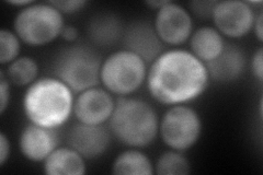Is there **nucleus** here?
<instances>
[{
    "label": "nucleus",
    "mask_w": 263,
    "mask_h": 175,
    "mask_svg": "<svg viewBox=\"0 0 263 175\" xmlns=\"http://www.w3.org/2000/svg\"><path fill=\"white\" fill-rule=\"evenodd\" d=\"M101 56L86 45L63 48L53 63L54 77L65 83L73 93L96 88L100 83Z\"/></svg>",
    "instance_id": "20e7f679"
},
{
    "label": "nucleus",
    "mask_w": 263,
    "mask_h": 175,
    "mask_svg": "<svg viewBox=\"0 0 263 175\" xmlns=\"http://www.w3.org/2000/svg\"><path fill=\"white\" fill-rule=\"evenodd\" d=\"M201 134L202 120L199 113L183 104L171 106L159 122V135L163 144L177 151L191 149Z\"/></svg>",
    "instance_id": "0eeeda50"
},
{
    "label": "nucleus",
    "mask_w": 263,
    "mask_h": 175,
    "mask_svg": "<svg viewBox=\"0 0 263 175\" xmlns=\"http://www.w3.org/2000/svg\"><path fill=\"white\" fill-rule=\"evenodd\" d=\"M61 36L66 41L69 42V43H73V42L77 41L78 36H79V32L78 29L75 28L73 26H65Z\"/></svg>",
    "instance_id": "bb28decb"
},
{
    "label": "nucleus",
    "mask_w": 263,
    "mask_h": 175,
    "mask_svg": "<svg viewBox=\"0 0 263 175\" xmlns=\"http://www.w3.org/2000/svg\"><path fill=\"white\" fill-rule=\"evenodd\" d=\"M154 170L158 175H186L191 173V164L182 152L171 149L158 158Z\"/></svg>",
    "instance_id": "aec40b11"
},
{
    "label": "nucleus",
    "mask_w": 263,
    "mask_h": 175,
    "mask_svg": "<svg viewBox=\"0 0 263 175\" xmlns=\"http://www.w3.org/2000/svg\"><path fill=\"white\" fill-rule=\"evenodd\" d=\"M210 79L218 83H230L239 79L245 72L247 58L240 47L226 44L215 60L205 64Z\"/></svg>",
    "instance_id": "4468645a"
},
{
    "label": "nucleus",
    "mask_w": 263,
    "mask_h": 175,
    "mask_svg": "<svg viewBox=\"0 0 263 175\" xmlns=\"http://www.w3.org/2000/svg\"><path fill=\"white\" fill-rule=\"evenodd\" d=\"M122 41L124 49L141 57L147 65L155 62L164 52V44L154 24L144 20L133 21L124 28Z\"/></svg>",
    "instance_id": "9d476101"
},
{
    "label": "nucleus",
    "mask_w": 263,
    "mask_h": 175,
    "mask_svg": "<svg viewBox=\"0 0 263 175\" xmlns=\"http://www.w3.org/2000/svg\"><path fill=\"white\" fill-rule=\"evenodd\" d=\"M256 14L253 8L241 0L217 2L212 20L223 36L238 40L246 36L253 28Z\"/></svg>",
    "instance_id": "6e6552de"
},
{
    "label": "nucleus",
    "mask_w": 263,
    "mask_h": 175,
    "mask_svg": "<svg viewBox=\"0 0 263 175\" xmlns=\"http://www.w3.org/2000/svg\"><path fill=\"white\" fill-rule=\"evenodd\" d=\"M147 64L126 49L118 51L102 62L100 81L110 93L126 96L134 93L147 79Z\"/></svg>",
    "instance_id": "423d86ee"
},
{
    "label": "nucleus",
    "mask_w": 263,
    "mask_h": 175,
    "mask_svg": "<svg viewBox=\"0 0 263 175\" xmlns=\"http://www.w3.org/2000/svg\"><path fill=\"white\" fill-rule=\"evenodd\" d=\"M254 30V34H256V37L258 38V41L260 43L263 42V13L262 11H260L258 13V15H256L254 18V22H253V28Z\"/></svg>",
    "instance_id": "cd10ccee"
},
{
    "label": "nucleus",
    "mask_w": 263,
    "mask_h": 175,
    "mask_svg": "<svg viewBox=\"0 0 263 175\" xmlns=\"http://www.w3.org/2000/svg\"><path fill=\"white\" fill-rule=\"evenodd\" d=\"M63 15L73 14L81 11L87 6L85 0H57V2H49Z\"/></svg>",
    "instance_id": "5701e85b"
},
{
    "label": "nucleus",
    "mask_w": 263,
    "mask_h": 175,
    "mask_svg": "<svg viewBox=\"0 0 263 175\" xmlns=\"http://www.w3.org/2000/svg\"><path fill=\"white\" fill-rule=\"evenodd\" d=\"M10 151V140L5 135V132H2L0 134V165H5V163L9 160Z\"/></svg>",
    "instance_id": "a878e982"
},
{
    "label": "nucleus",
    "mask_w": 263,
    "mask_h": 175,
    "mask_svg": "<svg viewBox=\"0 0 263 175\" xmlns=\"http://www.w3.org/2000/svg\"><path fill=\"white\" fill-rule=\"evenodd\" d=\"M115 101L108 90L91 88L79 93L73 102V114L78 122L89 125H104L109 122Z\"/></svg>",
    "instance_id": "9b49d317"
},
{
    "label": "nucleus",
    "mask_w": 263,
    "mask_h": 175,
    "mask_svg": "<svg viewBox=\"0 0 263 175\" xmlns=\"http://www.w3.org/2000/svg\"><path fill=\"white\" fill-rule=\"evenodd\" d=\"M21 40L14 32L3 29L0 31V64L9 65L19 57Z\"/></svg>",
    "instance_id": "412c9836"
},
{
    "label": "nucleus",
    "mask_w": 263,
    "mask_h": 175,
    "mask_svg": "<svg viewBox=\"0 0 263 175\" xmlns=\"http://www.w3.org/2000/svg\"><path fill=\"white\" fill-rule=\"evenodd\" d=\"M60 137L55 129L30 123L20 134L19 147L22 155L32 162H44L56 148Z\"/></svg>",
    "instance_id": "ddd939ff"
},
{
    "label": "nucleus",
    "mask_w": 263,
    "mask_h": 175,
    "mask_svg": "<svg viewBox=\"0 0 263 175\" xmlns=\"http://www.w3.org/2000/svg\"><path fill=\"white\" fill-rule=\"evenodd\" d=\"M86 159L71 147H59L44 161L47 175H84Z\"/></svg>",
    "instance_id": "dca6fc26"
},
{
    "label": "nucleus",
    "mask_w": 263,
    "mask_h": 175,
    "mask_svg": "<svg viewBox=\"0 0 263 175\" xmlns=\"http://www.w3.org/2000/svg\"><path fill=\"white\" fill-rule=\"evenodd\" d=\"M68 145L86 160L101 157L109 149L111 132L104 125H89L78 122L68 134Z\"/></svg>",
    "instance_id": "f8f14e48"
},
{
    "label": "nucleus",
    "mask_w": 263,
    "mask_h": 175,
    "mask_svg": "<svg viewBox=\"0 0 263 175\" xmlns=\"http://www.w3.org/2000/svg\"><path fill=\"white\" fill-rule=\"evenodd\" d=\"M33 3L34 2H31V0H10V2H8V4L9 5L18 7V8H20V9H23V8L32 5Z\"/></svg>",
    "instance_id": "c756f323"
},
{
    "label": "nucleus",
    "mask_w": 263,
    "mask_h": 175,
    "mask_svg": "<svg viewBox=\"0 0 263 175\" xmlns=\"http://www.w3.org/2000/svg\"><path fill=\"white\" fill-rule=\"evenodd\" d=\"M190 40L191 53L206 64L215 60L226 45L224 36L213 27H202L192 33Z\"/></svg>",
    "instance_id": "f3484780"
},
{
    "label": "nucleus",
    "mask_w": 263,
    "mask_h": 175,
    "mask_svg": "<svg viewBox=\"0 0 263 175\" xmlns=\"http://www.w3.org/2000/svg\"><path fill=\"white\" fill-rule=\"evenodd\" d=\"M210 80L206 66L191 52L170 49L151 64L146 82L154 100L174 106L200 98Z\"/></svg>",
    "instance_id": "f257e3e1"
},
{
    "label": "nucleus",
    "mask_w": 263,
    "mask_h": 175,
    "mask_svg": "<svg viewBox=\"0 0 263 175\" xmlns=\"http://www.w3.org/2000/svg\"><path fill=\"white\" fill-rule=\"evenodd\" d=\"M6 76L14 86L30 87L37 80L39 65L32 57H18L8 66Z\"/></svg>",
    "instance_id": "6ab92c4d"
},
{
    "label": "nucleus",
    "mask_w": 263,
    "mask_h": 175,
    "mask_svg": "<svg viewBox=\"0 0 263 175\" xmlns=\"http://www.w3.org/2000/svg\"><path fill=\"white\" fill-rule=\"evenodd\" d=\"M64 27V15L49 3H33L20 9L13 20V32L32 47L52 43L61 36Z\"/></svg>",
    "instance_id": "39448f33"
},
{
    "label": "nucleus",
    "mask_w": 263,
    "mask_h": 175,
    "mask_svg": "<svg viewBox=\"0 0 263 175\" xmlns=\"http://www.w3.org/2000/svg\"><path fill=\"white\" fill-rule=\"evenodd\" d=\"M10 102V82L4 71L0 72V113L4 114Z\"/></svg>",
    "instance_id": "b1692460"
},
{
    "label": "nucleus",
    "mask_w": 263,
    "mask_h": 175,
    "mask_svg": "<svg viewBox=\"0 0 263 175\" xmlns=\"http://www.w3.org/2000/svg\"><path fill=\"white\" fill-rule=\"evenodd\" d=\"M124 27L122 20L113 13H99L89 21L87 34L93 44L98 46H112L122 38Z\"/></svg>",
    "instance_id": "2eb2a0df"
},
{
    "label": "nucleus",
    "mask_w": 263,
    "mask_h": 175,
    "mask_svg": "<svg viewBox=\"0 0 263 175\" xmlns=\"http://www.w3.org/2000/svg\"><path fill=\"white\" fill-rule=\"evenodd\" d=\"M72 91L55 77L37 79L27 89L22 106L30 123L56 129L73 114Z\"/></svg>",
    "instance_id": "f03ea898"
},
{
    "label": "nucleus",
    "mask_w": 263,
    "mask_h": 175,
    "mask_svg": "<svg viewBox=\"0 0 263 175\" xmlns=\"http://www.w3.org/2000/svg\"><path fill=\"white\" fill-rule=\"evenodd\" d=\"M252 72L260 82L263 81V48L260 47L251 60Z\"/></svg>",
    "instance_id": "393cba45"
},
{
    "label": "nucleus",
    "mask_w": 263,
    "mask_h": 175,
    "mask_svg": "<svg viewBox=\"0 0 263 175\" xmlns=\"http://www.w3.org/2000/svg\"><path fill=\"white\" fill-rule=\"evenodd\" d=\"M154 27L163 44L179 46L191 37L193 33L192 15L184 7L168 2L157 11Z\"/></svg>",
    "instance_id": "1a4fd4ad"
},
{
    "label": "nucleus",
    "mask_w": 263,
    "mask_h": 175,
    "mask_svg": "<svg viewBox=\"0 0 263 175\" xmlns=\"http://www.w3.org/2000/svg\"><path fill=\"white\" fill-rule=\"evenodd\" d=\"M217 2L209 0V2H191L189 4L191 15L193 14L197 19L201 20H212L214 9H215Z\"/></svg>",
    "instance_id": "4be33fe9"
},
{
    "label": "nucleus",
    "mask_w": 263,
    "mask_h": 175,
    "mask_svg": "<svg viewBox=\"0 0 263 175\" xmlns=\"http://www.w3.org/2000/svg\"><path fill=\"white\" fill-rule=\"evenodd\" d=\"M109 122L114 137L129 148L149 146L159 134V119L155 108L137 98L118 99Z\"/></svg>",
    "instance_id": "7ed1b4c3"
},
{
    "label": "nucleus",
    "mask_w": 263,
    "mask_h": 175,
    "mask_svg": "<svg viewBox=\"0 0 263 175\" xmlns=\"http://www.w3.org/2000/svg\"><path fill=\"white\" fill-rule=\"evenodd\" d=\"M112 173L118 175H153L154 165L141 150L129 149L121 152L112 164Z\"/></svg>",
    "instance_id": "a211bd4d"
},
{
    "label": "nucleus",
    "mask_w": 263,
    "mask_h": 175,
    "mask_svg": "<svg viewBox=\"0 0 263 175\" xmlns=\"http://www.w3.org/2000/svg\"><path fill=\"white\" fill-rule=\"evenodd\" d=\"M168 2H169V0H152V2H146L145 4H146V6L151 7V8H153V9L158 11Z\"/></svg>",
    "instance_id": "c85d7f7f"
}]
</instances>
